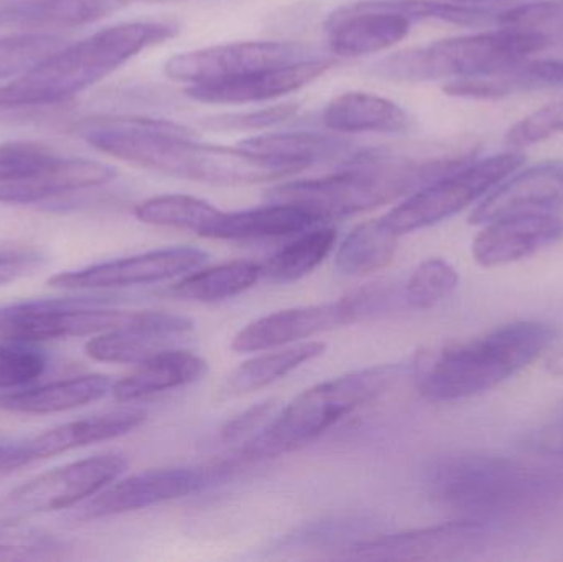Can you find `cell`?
I'll return each instance as SVG.
<instances>
[{
	"label": "cell",
	"instance_id": "obj_19",
	"mask_svg": "<svg viewBox=\"0 0 563 562\" xmlns=\"http://www.w3.org/2000/svg\"><path fill=\"white\" fill-rule=\"evenodd\" d=\"M562 241L563 218L558 214H515L486 224L473 241V257L483 267L506 266Z\"/></svg>",
	"mask_w": 563,
	"mask_h": 562
},
{
	"label": "cell",
	"instance_id": "obj_34",
	"mask_svg": "<svg viewBox=\"0 0 563 562\" xmlns=\"http://www.w3.org/2000/svg\"><path fill=\"white\" fill-rule=\"evenodd\" d=\"M460 276L452 264L440 257L417 266L402 290V299L412 309H430L442 302L459 286Z\"/></svg>",
	"mask_w": 563,
	"mask_h": 562
},
{
	"label": "cell",
	"instance_id": "obj_29",
	"mask_svg": "<svg viewBox=\"0 0 563 562\" xmlns=\"http://www.w3.org/2000/svg\"><path fill=\"white\" fill-rule=\"evenodd\" d=\"M263 277V266L253 261H231L185 274L168 293L191 302H220L246 293Z\"/></svg>",
	"mask_w": 563,
	"mask_h": 562
},
{
	"label": "cell",
	"instance_id": "obj_8",
	"mask_svg": "<svg viewBox=\"0 0 563 562\" xmlns=\"http://www.w3.org/2000/svg\"><path fill=\"white\" fill-rule=\"evenodd\" d=\"M525 161L521 152L509 151L468 162L410 194L384 220L399 236L442 223L486 197L496 185L515 174Z\"/></svg>",
	"mask_w": 563,
	"mask_h": 562
},
{
	"label": "cell",
	"instance_id": "obj_39",
	"mask_svg": "<svg viewBox=\"0 0 563 562\" xmlns=\"http://www.w3.org/2000/svg\"><path fill=\"white\" fill-rule=\"evenodd\" d=\"M298 112V102H282L257 111L231 112L207 119L205 125L217 131H261L284 124Z\"/></svg>",
	"mask_w": 563,
	"mask_h": 562
},
{
	"label": "cell",
	"instance_id": "obj_35",
	"mask_svg": "<svg viewBox=\"0 0 563 562\" xmlns=\"http://www.w3.org/2000/svg\"><path fill=\"white\" fill-rule=\"evenodd\" d=\"M65 45V36L52 32H23L0 38V79L15 78Z\"/></svg>",
	"mask_w": 563,
	"mask_h": 562
},
{
	"label": "cell",
	"instance_id": "obj_25",
	"mask_svg": "<svg viewBox=\"0 0 563 562\" xmlns=\"http://www.w3.org/2000/svg\"><path fill=\"white\" fill-rule=\"evenodd\" d=\"M208 363L188 350L172 349L141 363L132 375L114 383L111 395L119 403H134L203 378Z\"/></svg>",
	"mask_w": 563,
	"mask_h": 562
},
{
	"label": "cell",
	"instance_id": "obj_27",
	"mask_svg": "<svg viewBox=\"0 0 563 562\" xmlns=\"http://www.w3.org/2000/svg\"><path fill=\"white\" fill-rule=\"evenodd\" d=\"M112 386L114 382L106 375L75 376L25 392L3 393L0 411L55 415L99 401L112 392Z\"/></svg>",
	"mask_w": 563,
	"mask_h": 562
},
{
	"label": "cell",
	"instance_id": "obj_10",
	"mask_svg": "<svg viewBox=\"0 0 563 562\" xmlns=\"http://www.w3.org/2000/svg\"><path fill=\"white\" fill-rule=\"evenodd\" d=\"M129 462L121 454H102L53 469L0 498V525H22L30 518L66 510L95 497L118 481Z\"/></svg>",
	"mask_w": 563,
	"mask_h": 562
},
{
	"label": "cell",
	"instance_id": "obj_36",
	"mask_svg": "<svg viewBox=\"0 0 563 562\" xmlns=\"http://www.w3.org/2000/svg\"><path fill=\"white\" fill-rule=\"evenodd\" d=\"M68 551V544L52 535L0 525V562L56 561Z\"/></svg>",
	"mask_w": 563,
	"mask_h": 562
},
{
	"label": "cell",
	"instance_id": "obj_16",
	"mask_svg": "<svg viewBox=\"0 0 563 562\" xmlns=\"http://www.w3.org/2000/svg\"><path fill=\"white\" fill-rule=\"evenodd\" d=\"M413 20L397 9L394 0H363L330 13L328 45L340 56H363L384 52L402 42Z\"/></svg>",
	"mask_w": 563,
	"mask_h": 562
},
{
	"label": "cell",
	"instance_id": "obj_45",
	"mask_svg": "<svg viewBox=\"0 0 563 562\" xmlns=\"http://www.w3.org/2000/svg\"><path fill=\"white\" fill-rule=\"evenodd\" d=\"M445 2L465 3V5H479V3L512 2V0H445Z\"/></svg>",
	"mask_w": 563,
	"mask_h": 562
},
{
	"label": "cell",
	"instance_id": "obj_23",
	"mask_svg": "<svg viewBox=\"0 0 563 562\" xmlns=\"http://www.w3.org/2000/svg\"><path fill=\"white\" fill-rule=\"evenodd\" d=\"M317 224L320 223L303 208L269 201V205L251 210L220 211L201 238L223 241L271 240L295 236Z\"/></svg>",
	"mask_w": 563,
	"mask_h": 562
},
{
	"label": "cell",
	"instance_id": "obj_32",
	"mask_svg": "<svg viewBox=\"0 0 563 562\" xmlns=\"http://www.w3.org/2000/svg\"><path fill=\"white\" fill-rule=\"evenodd\" d=\"M214 205L190 195H161L135 207V218L152 227L194 231L198 236L220 214Z\"/></svg>",
	"mask_w": 563,
	"mask_h": 562
},
{
	"label": "cell",
	"instance_id": "obj_6",
	"mask_svg": "<svg viewBox=\"0 0 563 562\" xmlns=\"http://www.w3.org/2000/svg\"><path fill=\"white\" fill-rule=\"evenodd\" d=\"M399 376L400 366L377 365L305 389L243 444L238 458L260 461L310 444L341 419L390 392Z\"/></svg>",
	"mask_w": 563,
	"mask_h": 562
},
{
	"label": "cell",
	"instance_id": "obj_20",
	"mask_svg": "<svg viewBox=\"0 0 563 562\" xmlns=\"http://www.w3.org/2000/svg\"><path fill=\"white\" fill-rule=\"evenodd\" d=\"M563 207V162L511 174L475 208L470 223L488 224L515 214L551 213Z\"/></svg>",
	"mask_w": 563,
	"mask_h": 562
},
{
	"label": "cell",
	"instance_id": "obj_18",
	"mask_svg": "<svg viewBox=\"0 0 563 562\" xmlns=\"http://www.w3.org/2000/svg\"><path fill=\"white\" fill-rule=\"evenodd\" d=\"M331 58H310L291 65L273 66L223 81L190 85L188 98L205 104H251L290 95L333 68Z\"/></svg>",
	"mask_w": 563,
	"mask_h": 562
},
{
	"label": "cell",
	"instance_id": "obj_7",
	"mask_svg": "<svg viewBox=\"0 0 563 562\" xmlns=\"http://www.w3.org/2000/svg\"><path fill=\"white\" fill-rule=\"evenodd\" d=\"M544 49L532 33L499 26L394 53L374 63L373 75L393 82L453 81L505 71Z\"/></svg>",
	"mask_w": 563,
	"mask_h": 562
},
{
	"label": "cell",
	"instance_id": "obj_5",
	"mask_svg": "<svg viewBox=\"0 0 563 562\" xmlns=\"http://www.w3.org/2000/svg\"><path fill=\"white\" fill-rule=\"evenodd\" d=\"M554 340L555 330L548 323L515 322L475 342L420 353L417 389L437 403L482 395L528 368Z\"/></svg>",
	"mask_w": 563,
	"mask_h": 562
},
{
	"label": "cell",
	"instance_id": "obj_38",
	"mask_svg": "<svg viewBox=\"0 0 563 562\" xmlns=\"http://www.w3.org/2000/svg\"><path fill=\"white\" fill-rule=\"evenodd\" d=\"M559 134H563V99L516 122L506 134V144L511 148L531 147Z\"/></svg>",
	"mask_w": 563,
	"mask_h": 562
},
{
	"label": "cell",
	"instance_id": "obj_1",
	"mask_svg": "<svg viewBox=\"0 0 563 562\" xmlns=\"http://www.w3.org/2000/svg\"><path fill=\"white\" fill-rule=\"evenodd\" d=\"M472 141L412 148H374L353 155L336 174L291 181L267 191V200L303 208L318 223L376 210L475 161Z\"/></svg>",
	"mask_w": 563,
	"mask_h": 562
},
{
	"label": "cell",
	"instance_id": "obj_22",
	"mask_svg": "<svg viewBox=\"0 0 563 562\" xmlns=\"http://www.w3.org/2000/svg\"><path fill=\"white\" fill-rule=\"evenodd\" d=\"M145 421H147V412L144 409L129 408L66 422L20 444L23 461L30 464V462L55 458L86 445L114 441L122 436L131 434Z\"/></svg>",
	"mask_w": 563,
	"mask_h": 562
},
{
	"label": "cell",
	"instance_id": "obj_31",
	"mask_svg": "<svg viewBox=\"0 0 563 562\" xmlns=\"http://www.w3.org/2000/svg\"><path fill=\"white\" fill-rule=\"evenodd\" d=\"M336 240V230L331 227H313L295 234V240L263 264V277L276 284L303 279L333 253Z\"/></svg>",
	"mask_w": 563,
	"mask_h": 562
},
{
	"label": "cell",
	"instance_id": "obj_12",
	"mask_svg": "<svg viewBox=\"0 0 563 562\" xmlns=\"http://www.w3.org/2000/svg\"><path fill=\"white\" fill-rule=\"evenodd\" d=\"M310 58H317V55L301 43H221L172 56L165 63V75L175 81L203 85Z\"/></svg>",
	"mask_w": 563,
	"mask_h": 562
},
{
	"label": "cell",
	"instance_id": "obj_3",
	"mask_svg": "<svg viewBox=\"0 0 563 562\" xmlns=\"http://www.w3.org/2000/svg\"><path fill=\"white\" fill-rule=\"evenodd\" d=\"M172 22H125L63 45L0 86V111L59 104L108 78L139 53L174 38Z\"/></svg>",
	"mask_w": 563,
	"mask_h": 562
},
{
	"label": "cell",
	"instance_id": "obj_28",
	"mask_svg": "<svg viewBox=\"0 0 563 562\" xmlns=\"http://www.w3.org/2000/svg\"><path fill=\"white\" fill-rule=\"evenodd\" d=\"M399 238L384 217L357 224L338 247L334 256L338 273L364 277L384 269L396 256Z\"/></svg>",
	"mask_w": 563,
	"mask_h": 562
},
{
	"label": "cell",
	"instance_id": "obj_11",
	"mask_svg": "<svg viewBox=\"0 0 563 562\" xmlns=\"http://www.w3.org/2000/svg\"><path fill=\"white\" fill-rule=\"evenodd\" d=\"M489 528L485 521L465 520L406 533L383 535L354 541L341 558L356 561H459L486 550Z\"/></svg>",
	"mask_w": 563,
	"mask_h": 562
},
{
	"label": "cell",
	"instance_id": "obj_13",
	"mask_svg": "<svg viewBox=\"0 0 563 562\" xmlns=\"http://www.w3.org/2000/svg\"><path fill=\"white\" fill-rule=\"evenodd\" d=\"M208 469H152L131 477L114 481L78 508L69 520L76 524L102 520L115 515L145 510L165 502L197 494L213 481Z\"/></svg>",
	"mask_w": 563,
	"mask_h": 562
},
{
	"label": "cell",
	"instance_id": "obj_24",
	"mask_svg": "<svg viewBox=\"0 0 563 562\" xmlns=\"http://www.w3.org/2000/svg\"><path fill=\"white\" fill-rule=\"evenodd\" d=\"M321 118L324 128L338 134H402L412 125L402 106L364 91H347L331 99Z\"/></svg>",
	"mask_w": 563,
	"mask_h": 562
},
{
	"label": "cell",
	"instance_id": "obj_40",
	"mask_svg": "<svg viewBox=\"0 0 563 562\" xmlns=\"http://www.w3.org/2000/svg\"><path fill=\"white\" fill-rule=\"evenodd\" d=\"M276 416V405L273 401L261 403V405L254 406V408L247 409L243 415L238 418L231 419L223 431H221V438L228 444H246L247 441L260 434L267 422Z\"/></svg>",
	"mask_w": 563,
	"mask_h": 562
},
{
	"label": "cell",
	"instance_id": "obj_42",
	"mask_svg": "<svg viewBox=\"0 0 563 562\" xmlns=\"http://www.w3.org/2000/svg\"><path fill=\"white\" fill-rule=\"evenodd\" d=\"M46 257L36 250L0 251V286L15 283L45 266Z\"/></svg>",
	"mask_w": 563,
	"mask_h": 562
},
{
	"label": "cell",
	"instance_id": "obj_2",
	"mask_svg": "<svg viewBox=\"0 0 563 562\" xmlns=\"http://www.w3.org/2000/svg\"><path fill=\"white\" fill-rule=\"evenodd\" d=\"M75 132L109 157L200 184L243 187L295 174L254 157L240 145L205 144L195 139L190 129L165 119L95 115L79 121Z\"/></svg>",
	"mask_w": 563,
	"mask_h": 562
},
{
	"label": "cell",
	"instance_id": "obj_9",
	"mask_svg": "<svg viewBox=\"0 0 563 562\" xmlns=\"http://www.w3.org/2000/svg\"><path fill=\"white\" fill-rule=\"evenodd\" d=\"M109 296L56 297L0 306V340L42 342L99 335L134 322L137 312L109 309Z\"/></svg>",
	"mask_w": 563,
	"mask_h": 562
},
{
	"label": "cell",
	"instance_id": "obj_43",
	"mask_svg": "<svg viewBox=\"0 0 563 562\" xmlns=\"http://www.w3.org/2000/svg\"><path fill=\"white\" fill-rule=\"evenodd\" d=\"M521 448L531 454L563 458V418L529 432L522 439Z\"/></svg>",
	"mask_w": 563,
	"mask_h": 562
},
{
	"label": "cell",
	"instance_id": "obj_15",
	"mask_svg": "<svg viewBox=\"0 0 563 562\" xmlns=\"http://www.w3.org/2000/svg\"><path fill=\"white\" fill-rule=\"evenodd\" d=\"M363 322L353 294L333 302L294 307L254 320L233 340L238 353L263 352L291 345L305 339Z\"/></svg>",
	"mask_w": 563,
	"mask_h": 562
},
{
	"label": "cell",
	"instance_id": "obj_30",
	"mask_svg": "<svg viewBox=\"0 0 563 562\" xmlns=\"http://www.w3.org/2000/svg\"><path fill=\"white\" fill-rule=\"evenodd\" d=\"M324 352H327L324 342H303L247 360L228 376L227 392L230 395L260 392L290 375L305 363L320 359Z\"/></svg>",
	"mask_w": 563,
	"mask_h": 562
},
{
	"label": "cell",
	"instance_id": "obj_44",
	"mask_svg": "<svg viewBox=\"0 0 563 562\" xmlns=\"http://www.w3.org/2000/svg\"><path fill=\"white\" fill-rule=\"evenodd\" d=\"M25 461H23L22 448L12 444H2L0 442V474H9V472L16 471V469L23 467Z\"/></svg>",
	"mask_w": 563,
	"mask_h": 562
},
{
	"label": "cell",
	"instance_id": "obj_37",
	"mask_svg": "<svg viewBox=\"0 0 563 562\" xmlns=\"http://www.w3.org/2000/svg\"><path fill=\"white\" fill-rule=\"evenodd\" d=\"M48 359L33 343L0 340V392L29 385L45 373Z\"/></svg>",
	"mask_w": 563,
	"mask_h": 562
},
{
	"label": "cell",
	"instance_id": "obj_14",
	"mask_svg": "<svg viewBox=\"0 0 563 562\" xmlns=\"http://www.w3.org/2000/svg\"><path fill=\"white\" fill-rule=\"evenodd\" d=\"M208 253L198 247H168L135 254L122 260L95 264L49 277L48 284L58 289L108 290L145 286L184 277L207 263Z\"/></svg>",
	"mask_w": 563,
	"mask_h": 562
},
{
	"label": "cell",
	"instance_id": "obj_17",
	"mask_svg": "<svg viewBox=\"0 0 563 562\" xmlns=\"http://www.w3.org/2000/svg\"><path fill=\"white\" fill-rule=\"evenodd\" d=\"M195 322L175 313L142 310L122 329L99 333L86 343V355L96 362L141 365L158 353L178 349V342L194 332Z\"/></svg>",
	"mask_w": 563,
	"mask_h": 562
},
{
	"label": "cell",
	"instance_id": "obj_26",
	"mask_svg": "<svg viewBox=\"0 0 563 562\" xmlns=\"http://www.w3.org/2000/svg\"><path fill=\"white\" fill-rule=\"evenodd\" d=\"M238 145L254 157L288 168L295 174L311 165L344 157L351 147L346 139L318 132L254 135Z\"/></svg>",
	"mask_w": 563,
	"mask_h": 562
},
{
	"label": "cell",
	"instance_id": "obj_33",
	"mask_svg": "<svg viewBox=\"0 0 563 562\" xmlns=\"http://www.w3.org/2000/svg\"><path fill=\"white\" fill-rule=\"evenodd\" d=\"M498 25L532 33L544 42L545 48L563 46V0L518 3L499 12Z\"/></svg>",
	"mask_w": 563,
	"mask_h": 562
},
{
	"label": "cell",
	"instance_id": "obj_4",
	"mask_svg": "<svg viewBox=\"0 0 563 562\" xmlns=\"http://www.w3.org/2000/svg\"><path fill=\"white\" fill-rule=\"evenodd\" d=\"M426 485L437 505L478 521L532 510L563 495L562 474L478 452L437 458Z\"/></svg>",
	"mask_w": 563,
	"mask_h": 562
},
{
	"label": "cell",
	"instance_id": "obj_21",
	"mask_svg": "<svg viewBox=\"0 0 563 562\" xmlns=\"http://www.w3.org/2000/svg\"><path fill=\"white\" fill-rule=\"evenodd\" d=\"M184 0H13L0 3V30L42 32L88 25L137 3Z\"/></svg>",
	"mask_w": 563,
	"mask_h": 562
},
{
	"label": "cell",
	"instance_id": "obj_41",
	"mask_svg": "<svg viewBox=\"0 0 563 562\" xmlns=\"http://www.w3.org/2000/svg\"><path fill=\"white\" fill-rule=\"evenodd\" d=\"M515 69L519 81H521L522 91L563 86V59L522 62L516 65Z\"/></svg>",
	"mask_w": 563,
	"mask_h": 562
}]
</instances>
